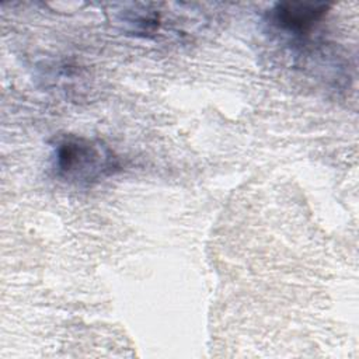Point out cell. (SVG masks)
Listing matches in <instances>:
<instances>
[{
    "label": "cell",
    "instance_id": "2",
    "mask_svg": "<svg viewBox=\"0 0 359 359\" xmlns=\"http://www.w3.org/2000/svg\"><path fill=\"white\" fill-rule=\"evenodd\" d=\"M330 8L324 3H278L272 10V18L282 29L303 34L313 28Z\"/></svg>",
    "mask_w": 359,
    "mask_h": 359
},
{
    "label": "cell",
    "instance_id": "1",
    "mask_svg": "<svg viewBox=\"0 0 359 359\" xmlns=\"http://www.w3.org/2000/svg\"><path fill=\"white\" fill-rule=\"evenodd\" d=\"M52 168L57 178L86 187L114 175L121 164L115 153L101 140L69 135L53 146Z\"/></svg>",
    "mask_w": 359,
    "mask_h": 359
}]
</instances>
